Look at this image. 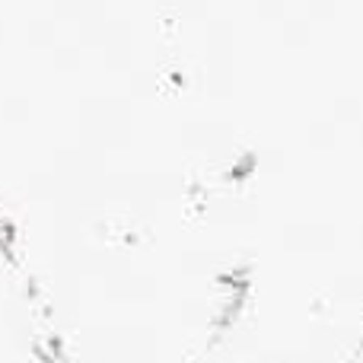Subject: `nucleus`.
I'll return each instance as SVG.
<instances>
[]
</instances>
